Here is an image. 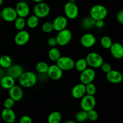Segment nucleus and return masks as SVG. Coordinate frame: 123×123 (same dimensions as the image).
Wrapping results in <instances>:
<instances>
[{
	"instance_id": "1",
	"label": "nucleus",
	"mask_w": 123,
	"mask_h": 123,
	"mask_svg": "<svg viewBox=\"0 0 123 123\" xmlns=\"http://www.w3.org/2000/svg\"><path fill=\"white\" fill-rule=\"evenodd\" d=\"M19 84L22 87L30 88L35 86L37 82V77L32 71H24L18 79Z\"/></svg>"
},
{
	"instance_id": "2",
	"label": "nucleus",
	"mask_w": 123,
	"mask_h": 123,
	"mask_svg": "<svg viewBox=\"0 0 123 123\" xmlns=\"http://www.w3.org/2000/svg\"><path fill=\"white\" fill-rule=\"evenodd\" d=\"M108 11L106 7L101 4H96L91 8L89 11L90 16L95 21L105 20L107 17Z\"/></svg>"
},
{
	"instance_id": "3",
	"label": "nucleus",
	"mask_w": 123,
	"mask_h": 123,
	"mask_svg": "<svg viewBox=\"0 0 123 123\" xmlns=\"http://www.w3.org/2000/svg\"><path fill=\"white\" fill-rule=\"evenodd\" d=\"M88 67L93 69L100 68L104 62L102 55L97 52H91L85 57Z\"/></svg>"
},
{
	"instance_id": "4",
	"label": "nucleus",
	"mask_w": 123,
	"mask_h": 123,
	"mask_svg": "<svg viewBox=\"0 0 123 123\" xmlns=\"http://www.w3.org/2000/svg\"><path fill=\"white\" fill-rule=\"evenodd\" d=\"M55 38L58 45L64 47L71 42L73 39V33L70 30L66 28L57 32Z\"/></svg>"
},
{
	"instance_id": "5",
	"label": "nucleus",
	"mask_w": 123,
	"mask_h": 123,
	"mask_svg": "<svg viewBox=\"0 0 123 123\" xmlns=\"http://www.w3.org/2000/svg\"><path fill=\"white\" fill-rule=\"evenodd\" d=\"M65 16L68 19L74 20L78 17L79 14V9L75 3L68 1L63 7Z\"/></svg>"
},
{
	"instance_id": "6",
	"label": "nucleus",
	"mask_w": 123,
	"mask_h": 123,
	"mask_svg": "<svg viewBox=\"0 0 123 123\" xmlns=\"http://www.w3.org/2000/svg\"><path fill=\"white\" fill-rule=\"evenodd\" d=\"M33 15L38 17L39 18H45L49 15L51 12V9L49 6L44 2L37 3L34 6Z\"/></svg>"
},
{
	"instance_id": "7",
	"label": "nucleus",
	"mask_w": 123,
	"mask_h": 123,
	"mask_svg": "<svg viewBox=\"0 0 123 123\" xmlns=\"http://www.w3.org/2000/svg\"><path fill=\"white\" fill-rule=\"evenodd\" d=\"M80 100V107L81 110L89 112L95 109L97 104V100L95 96L86 94Z\"/></svg>"
},
{
	"instance_id": "8",
	"label": "nucleus",
	"mask_w": 123,
	"mask_h": 123,
	"mask_svg": "<svg viewBox=\"0 0 123 123\" xmlns=\"http://www.w3.org/2000/svg\"><path fill=\"white\" fill-rule=\"evenodd\" d=\"M56 64L63 71H68L74 68L75 61L71 57L65 55L60 57V59L56 62Z\"/></svg>"
},
{
	"instance_id": "9",
	"label": "nucleus",
	"mask_w": 123,
	"mask_h": 123,
	"mask_svg": "<svg viewBox=\"0 0 123 123\" xmlns=\"http://www.w3.org/2000/svg\"><path fill=\"white\" fill-rule=\"evenodd\" d=\"M95 77H96V73L94 69L89 67L80 73L79 79H80V83L86 85L87 84L93 82L95 80Z\"/></svg>"
},
{
	"instance_id": "10",
	"label": "nucleus",
	"mask_w": 123,
	"mask_h": 123,
	"mask_svg": "<svg viewBox=\"0 0 123 123\" xmlns=\"http://www.w3.org/2000/svg\"><path fill=\"white\" fill-rule=\"evenodd\" d=\"M18 17L15 8L13 7H6L1 10V18L6 22H13Z\"/></svg>"
},
{
	"instance_id": "11",
	"label": "nucleus",
	"mask_w": 123,
	"mask_h": 123,
	"mask_svg": "<svg viewBox=\"0 0 123 123\" xmlns=\"http://www.w3.org/2000/svg\"><path fill=\"white\" fill-rule=\"evenodd\" d=\"M15 10L17 13L18 16L25 18L30 15V8L28 3L24 1H19L15 6Z\"/></svg>"
},
{
	"instance_id": "12",
	"label": "nucleus",
	"mask_w": 123,
	"mask_h": 123,
	"mask_svg": "<svg viewBox=\"0 0 123 123\" xmlns=\"http://www.w3.org/2000/svg\"><path fill=\"white\" fill-rule=\"evenodd\" d=\"M97 42V39L94 34L87 33L81 36L80 37V42L83 47L86 48H90L94 47Z\"/></svg>"
},
{
	"instance_id": "13",
	"label": "nucleus",
	"mask_w": 123,
	"mask_h": 123,
	"mask_svg": "<svg viewBox=\"0 0 123 123\" xmlns=\"http://www.w3.org/2000/svg\"><path fill=\"white\" fill-rule=\"evenodd\" d=\"M30 35L28 31L23 30L18 31L14 37V42L17 45L24 46L27 44L30 41Z\"/></svg>"
},
{
	"instance_id": "14",
	"label": "nucleus",
	"mask_w": 123,
	"mask_h": 123,
	"mask_svg": "<svg viewBox=\"0 0 123 123\" xmlns=\"http://www.w3.org/2000/svg\"><path fill=\"white\" fill-rule=\"evenodd\" d=\"M52 22L54 27V30L59 32L67 28L68 24V19L65 16L59 15L56 16Z\"/></svg>"
},
{
	"instance_id": "15",
	"label": "nucleus",
	"mask_w": 123,
	"mask_h": 123,
	"mask_svg": "<svg viewBox=\"0 0 123 123\" xmlns=\"http://www.w3.org/2000/svg\"><path fill=\"white\" fill-rule=\"evenodd\" d=\"M47 74L51 80H59L63 76V71L57 64H52L49 65Z\"/></svg>"
},
{
	"instance_id": "16",
	"label": "nucleus",
	"mask_w": 123,
	"mask_h": 123,
	"mask_svg": "<svg viewBox=\"0 0 123 123\" xmlns=\"http://www.w3.org/2000/svg\"><path fill=\"white\" fill-rule=\"evenodd\" d=\"M9 97L12 98L15 102L21 101L24 97V91L20 85H15L9 89Z\"/></svg>"
},
{
	"instance_id": "17",
	"label": "nucleus",
	"mask_w": 123,
	"mask_h": 123,
	"mask_svg": "<svg viewBox=\"0 0 123 123\" xmlns=\"http://www.w3.org/2000/svg\"><path fill=\"white\" fill-rule=\"evenodd\" d=\"M106 79L113 84H119L123 81V74L118 70L112 69L106 74Z\"/></svg>"
},
{
	"instance_id": "18",
	"label": "nucleus",
	"mask_w": 123,
	"mask_h": 123,
	"mask_svg": "<svg viewBox=\"0 0 123 123\" xmlns=\"http://www.w3.org/2000/svg\"><path fill=\"white\" fill-rule=\"evenodd\" d=\"M24 72V68L21 65L13 64L7 69V75L12 77L14 79H18Z\"/></svg>"
},
{
	"instance_id": "19",
	"label": "nucleus",
	"mask_w": 123,
	"mask_h": 123,
	"mask_svg": "<svg viewBox=\"0 0 123 123\" xmlns=\"http://www.w3.org/2000/svg\"><path fill=\"white\" fill-rule=\"evenodd\" d=\"M86 87L81 83L76 84L71 89V95L75 99H81L86 95Z\"/></svg>"
},
{
	"instance_id": "20",
	"label": "nucleus",
	"mask_w": 123,
	"mask_h": 123,
	"mask_svg": "<svg viewBox=\"0 0 123 123\" xmlns=\"http://www.w3.org/2000/svg\"><path fill=\"white\" fill-rule=\"evenodd\" d=\"M1 117L5 123H15L16 121V113L12 109H3L1 113Z\"/></svg>"
},
{
	"instance_id": "21",
	"label": "nucleus",
	"mask_w": 123,
	"mask_h": 123,
	"mask_svg": "<svg viewBox=\"0 0 123 123\" xmlns=\"http://www.w3.org/2000/svg\"><path fill=\"white\" fill-rule=\"evenodd\" d=\"M110 53L113 58L121 59L123 58V45L119 42H114L109 49Z\"/></svg>"
},
{
	"instance_id": "22",
	"label": "nucleus",
	"mask_w": 123,
	"mask_h": 123,
	"mask_svg": "<svg viewBox=\"0 0 123 123\" xmlns=\"http://www.w3.org/2000/svg\"><path fill=\"white\" fill-rule=\"evenodd\" d=\"M15 85V79L8 75H4L0 79V86L4 89H10Z\"/></svg>"
},
{
	"instance_id": "23",
	"label": "nucleus",
	"mask_w": 123,
	"mask_h": 123,
	"mask_svg": "<svg viewBox=\"0 0 123 123\" xmlns=\"http://www.w3.org/2000/svg\"><path fill=\"white\" fill-rule=\"evenodd\" d=\"M62 119V115L59 111L51 112L47 118L48 123H60Z\"/></svg>"
},
{
	"instance_id": "24",
	"label": "nucleus",
	"mask_w": 123,
	"mask_h": 123,
	"mask_svg": "<svg viewBox=\"0 0 123 123\" xmlns=\"http://www.w3.org/2000/svg\"><path fill=\"white\" fill-rule=\"evenodd\" d=\"M39 18L35 15L28 16L26 19L27 26L30 29L36 28L39 25Z\"/></svg>"
},
{
	"instance_id": "25",
	"label": "nucleus",
	"mask_w": 123,
	"mask_h": 123,
	"mask_svg": "<svg viewBox=\"0 0 123 123\" xmlns=\"http://www.w3.org/2000/svg\"><path fill=\"white\" fill-rule=\"evenodd\" d=\"M48 58L49 60L52 62H56L59 59H60L61 55V52L59 48L56 47H53L51 48L48 53Z\"/></svg>"
},
{
	"instance_id": "26",
	"label": "nucleus",
	"mask_w": 123,
	"mask_h": 123,
	"mask_svg": "<svg viewBox=\"0 0 123 123\" xmlns=\"http://www.w3.org/2000/svg\"><path fill=\"white\" fill-rule=\"evenodd\" d=\"M12 65V59L9 55H3L0 57V67L7 69Z\"/></svg>"
},
{
	"instance_id": "27",
	"label": "nucleus",
	"mask_w": 123,
	"mask_h": 123,
	"mask_svg": "<svg viewBox=\"0 0 123 123\" xmlns=\"http://www.w3.org/2000/svg\"><path fill=\"white\" fill-rule=\"evenodd\" d=\"M87 68H88V65L85 58H80L75 62L74 68H75V69L79 73H81Z\"/></svg>"
},
{
	"instance_id": "28",
	"label": "nucleus",
	"mask_w": 123,
	"mask_h": 123,
	"mask_svg": "<svg viewBox=\"0 0 123 123\" xmlns=\"http://www.w3.org/2000/svg\"><path fill=\"white\" fill-rule=\"evenodd\" d=\"M95 21H95L94 19H92L90 16H87L83 19L81 24L83 28L86 30H89L95 26Z\"/></svg>"
},
{
	"instance_id": "29",
	"label": "nucleus",
	"mask_w": 123,
	"mask_h": 123,
	"mask_svg": "<svg viewBox=\"0 0 123 123\" xmlns=\"http://www.w3.org/2000/svg\"><path fill=\"white\" fill-rule=\"evenodd\" d=\"M49 65L45 62H39L36 65V71L41 74H45L48 72Z\"/></svg>"
},
{
	"instance_id": "30",
	"label": "nucleus",
	"mask_w": 123,
	"mask_h": 123,
	"mask_svg": "<svg viewBox=\"0 0 123 123\" xmlns=\"http://www.w3.org/2000/svg\"><path fill=\"white\" fill-rule=\"evenodd\" d=\"M113 42H112V40L111 37L108 36H104L100 39V43L101 45V47L105 49H109L111 48V46L112 45Z\"/></svg>"
},
{
	"instance_id": "31",
	"label": "nucleus",
	"mask_w": 123,
	"mask_h": 123,
	"mask_svg": "<svg viewBox=\"0 0 123 123\" xmlns=\"http://www.w3.org/2000/svg\"><path fill=\"white\" fill-rule=\"evenodd\" d=\"M14 26L16 30L18 31H21L25 30V27H26V19L24 18L18 17L14 21Z\"/></svg>"
},
{
	"instance_id": "32",
	"label": "nucleus",
	"mask_w": 123,
	"mask_h": 123,
	"mask_svg": "<svg viewBox=\"0 0 123 123\" xmlns=\"http://www.w3.org/2000/svg\"><path fill=\"white\" fill-rule=\"evenodd\" d=\"M75 120L79 123H84L88 119L87 117V112L81 110L76 113L75 115Z\"/></svg>"
},
{
	"instance_id": "33",
	"label": "nucleus",
	"mask_w": 123,
	"mask_h": 123,
	"mask_svg": "<svg viewBox=\"0 0 123 123\" xmlns=\"http://www.w3.org/2000/svg\"><path fill=\"white\" fill-rule=\"evenodd\" d=\"M41 29H42V31L45 33H50L53 31H54L53 22H51V21L44 22L41 26Z\"/></svg>"
},
{
	"instance_id": "34",
	"label": "nucleus",
	"mask_w": 123,
	"mask_h": 123,
	"mask_svg": "<svg viewBox=\"0 0 123 123\" xmlns=\"http://www.w3.org/2000/svg\"><path fill=\"white\" fill-rule=\"evenodd\" d=\"M86 87V94L87 95L94 96L97 92V87L94 83L87 84L85 85Z\"/></svg>"
},
{
	"instance_id": "35",
	"label": "nucleus",
	"mask_w": 123,
	"mask_h": 123,
	"mask_svg": "<svg viewBox=\"0 0 123 123\" xmlns=\"http://www.w3.org/2000/svg\"><path fill=\"white\" fill-rule=\"evenodd\" d=\"M87 117L91 121H95L98 118V113L95 109H92L87 112Z\"/></svg>"
},
{
	"instance_id": "36",
	"label": "nucleus",
	"mask_w": 123,
	"mask_h": 123,
	"mask_svg": "<svg viewBox=\"0 0 123 123\" xmlns=\"http://www.w3.org/2000/svg\"><path fill=\"white\" fill-rule=\"evenodd\" d=\"M15 101L11 98L10 97H8L4 100L3 103V106L6 109H12L14 107L15 104Z\"/></svg>"
},
{
	"instance_id": "37",
	"label": "nucleus",
	"mask_w": 123,
	"mask_h": 123,
	"mask_svg": "<svg viewBox=\"0 0 123 123\" xmlns=\"http://www.w3.org/2000/svg\"><path fill=\"white\" fill-rule=\"evenodd\" d=\"M100 68H101L103 73H106V74L108 73L109 72H110L112 69V66L108 62H103Z\"/></svg>"
},
{
	"instance_id": "38",
	"label": "nucleus",
	"mask_w": 123,
	"mask_h": 123,
	"mask_svg": "<svg viewBox=\"0 0 123 123\" xmlns=\"http://www.w3.org/2000/svg\"><path fill=\"white\" fill-rule=\"evenodd\" d=\"M19 123H33V120L30 116L25 115L20 118Z\"/></svg>"
},
{
	"instance_id": "39",
	"label": "nucleus",
	"mask_w": 123,
	"mask_h": 123,
	"mask_svg": "<svg viewBox=\"0 0 123 123\" xmlns=\"http://www.w3.org/2000/svg\"><path fill=\"white\" fill-rule=\"evenodd\" d=\"M47 43L50 47H55V46L57 45V43L56 38L55 37H50L48 40H47Z\"/></svg>"
},
{
	"instance_id": "40",
	"label": "nucleus",
	"mask_w": 123,
	"mask_h": 123,
	"mask_svg": "<svg viewBox=\"0 0 123 123\" xmlns=\"http://www.w3.org/2000/svg\"><path fill=\"white\" fill-rule=\"evenodd\" d=\"M117 20L120 24L123 25V9L118 12L117 15Z\"/></svg>"
},
{
	"instance_id": "41",
	"label": "nucleus",
	"mask_w": 123,
	"mask_h": 123,
	"mask_svg": "<svg viewBox=\"0 0 123 123\" xmlns=\"http://www.w3.org/2000/svg\"><path fill=\"white\" fill-rule=\"evenodd\" d=\"M95 27L98 28H102L105 26V22L104 20H98L95 21Z\"/></svg>"
},
{
	"instance_id": "42",
	"label": "nucleus",
	"mask_w": 123,
	"mask_h": 123,
	"mask_svg": "<svg viewBox=\"0 0 123 123\" xmlns=\"http://www.w3.org/2000/svg\"><path fill=\"white\" fill-rule=\"evenodd\" d=\"M33 1L35 2V3H42V2H43V0H32Z\"/></svg>"
},
{
	"instance_id": "43",
	"label": "nucleus",
	"mask_w": 123,
	"mask_h": 123,
	"mask_svg": "<svg viewBox=\"0 0 123 123\" xmlns=\"http://www.w3.org/2000/svg\"><path fill=\"white\" fill-rule=\"evenodd\" d=\"M3 68H1V69H0V79L1 77H3V76H4V74H3Z\"/></svg>"
},
{
	"instance_id": "44",
	"label": "nucleus",
	"mask_w": 123,
	"mask_h": 123,
	"mask_svg": "<svg viewBox=\"0 0 123 123\" xmlns=\"http://www.w3.org/2000/svg\"><path fill=\"white\" fill-rule=\"evenodd\" d=\"M77 123L75 121H74L68 120V121H65V123Z\"/></svg>"
},
{
	"instance_id": "45",
	"label": "nucleus",
	"mask_w": 123,
	"mask_h": 123,
	"mask_svg": "<svg viewBox=\"0 0 123 123\" xmlns=\"http://www.w3.org/2000/svg\"><path fill=\"white\" fill-rule=\"evenodd\" d=\"M3 2H4V0H0V7L3 4Z\"/></svg>"
},
{
	"instance_id": "46",
	"label": "nucleus",
	"mask_w": 123,
	"mask_h": 123,
	"mask_svg": "<svg viewBox=\"0 0 123 123\" xmlns=\"http://www.w3.org/2000/svg\"><path fill=\"white\" fill-rule=\"evenodd\" d=\"M68 1L71 2V3H75L76 0H68Z\"/></svg>"
},
{
	"instance_id": "47",
	"label": "nucleus",
	"mask_w": 123,
	"mask_h": 123,
	"mask_svg": "<svg viewBox=\"0 0 123 123\" xmlns=\"http://www.w3.org/2000/svg\"><path fill=\"white\" fill-rule=\"evenodd\" d=\"M0 18H1V11H0Z\"/></svg>"
},
{
	"instance_id": "48",
	"label": "nucleus",
	"mask_w": 123,
	"mask_h": 123,
	"mask_svg": "<svg viewBox=\"0 0 123 123\" xmlns=\"http://www.w3.org/2000/svg\"></svg>"
},
{
	"instance_id": "49",
	"label": "nucleus",
	"mask_w": 123,
	"mask_h": 123,
	"mask_svg": "<svg viewBox=\"0 0 123 123\" xmlns=\"http://www.w3.org/2000/svg\"><path fill=\"white\" fill-rule=\"evenodd\" d=\"M18 1H19V0H18Z\"/></svg>"
}]
</instances>
